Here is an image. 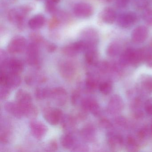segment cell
I'll return each mask as SVG.
<instances>
[{"instance_id": "9a60e30c", "label": "cell", "mask_w": 152, "mask_h": 152, "mask_svg": "<svg viewBox=\"0 0 152 152\" xmlns=\"http://www.w3.org/2000/svg\"><path fill=\"white\" fill-rule=\"evenodd\" d=\"M59 72L61 76L66 80H72L75 75V67L72 63L64 62L60 64Z\"/></svg>"}, {"instance_id": "60d3db41", "label": "cell", "mask_w": 152, "mask_h": 152, "mask_svg": "<svg viewBox=\"0 0 152 152\" xmlns=\"http://www.w3.org/2000/svg\"><path fill=\"white\" fill-rule=\"evenodd\" d=\"M55 4L56 3L51 0H48L46 3V8L47 10L50 13L55 12L56 10Z\"/></svg>"}, {"instance_id": "c3c4849f", "label": "cell", "mask_w": 152, "mask_h": 152, "mask_svg": "<svg viewBox=\"0 0 152 152\" xmlns=\"http://www.w3.org/2000/svg\"><path fill=\"white\" fill-rule=\"evenodd\" d=\"M56 50V46L53 44H49L48 46V50L49 52H53Z\"/></svg>"}, {"instance_id": "b9f144b4", "label": "cell", "mask_w": 152, "mask_h": 152, "mask_svg": "<svg viewBox=\"0 0 152 152\" xmlns=\"http://www.w3.org/2000/svg\"><path fill=\"white\" fill-rule=\"evenodd\" d=\"M0 141L2 144H7L9 141V134L7 132H3L0 136Z\"/></svg>"}, {"instance_id": "30bf717a", "label": "cell", "mask_w": 152, "mask_h": 152, "mask_svg": "<svg viewBox=\"0 0 152 152\" xmlns=\"http://www.w3.org/2000/svg\"><path fill=\"white\" fill-rule=\"evenodd\" d=\"M82 109L84 112H90L93 115L98 116L100 114V107L96 101L92 99L85 98L81 101Z\"/></svg>"}, {"instance_id": "5b68a950", "label": "cell", "mask_w": 152, "mask_h": 152, "mask_svg": "<svg viewBox=\"0 0 152 152\" xmlns=\"http://www.w3.org/2000/svg\"><path fill=\"white\" fill-rule=\"evenodd\" d=\"M124 107V103L121 96L114 95L108 102L107 111L111 114L116 115L121 113Z\"/></svg>"}, {"instance_id": "83f0119b", "label": "cell", "mask_w": 152, "mask_h": 152, "mask_svg": "<svg viewBox=\"0 0 152 152\" xmlns=\"http://www.w3.org/2000/svg\"><path fill=\"white\" fill-rule=\"evenodd\" d=\"M61 144L64 148H72L74 145V139L71 134H65L61 137Z\"/></svg>"}, {"instance_id": "74e56055", "label": "cell", "mask_w": 152, "mask_h": 152, "mask_svg": "<svg viewBox=\"0 0 152 152\" xmlns=\"http://www.w3.org/2000/svg\"><path fill=\"white\" fill-rule=\"evenodd\" d=\"M99 126L104 129H109L113 126L111 122L107 118H102L99 122Z\"/></svg>"}, {"instance_id": "7402d4cb", "label": "cell", "mask_w": 152, "mask_h": 152, "mask_svg": "<svg viewBox=\"0 0 152 152\" xmlns=\"http://www.w3.org/2000/svg\"><path fill=\"white\" fill-rule=\"evenodd\" d=\"M134 50V49L128 48L122 53L119 63L123 67L131 65Z\"/></svg>"}, {"instance_id": "f35d334b", "label": "cell", "mask_w": 152, "mask_h": 152, "mask_svg": "<svg viewBox=\"0 0 152 152\" xmlns=\"http://www.w3.org/2000/svg\"><path fill=\"white\" fill-rule=\"evenodd\" d=\"M115 122V124L122 127H126L128 125V122L125 117L122 116H119L116 117Z\"/></svg>"}, {"instance_id": "ab89813d", "label": "cell", "mask_w": 152, "mask_h": 152, "mask_svg": "<svg viewBox=\"0 0 152 152\" xmlns=\"http://www.w3.org/2000/svg\"><path fill=\"white\" fill-rule=\"evenodd\" d=\"M80 97V91L75 90L72 93L71 96V102L73 105H76Z\"/></svg>"}, {"instance_id": "1f68e13d", "label": "cell", "mask_w": 152, "mask_h": 152, "mask_svg": "<svg viewBox=\"0 0 152 152\" xmlns=\"http://www.w3.org/2000/svg\"><path fill=\"white\" fill-rule=\"evenodd\" d=\"M99 85L98 81L93 77H89L85 82L86 88L90 91L95 90L97 87H99Z\"/></svg>"}, {"instance_id": "4fadbf2b", "label": "cell", "mask_w": 152, "mask_h": 152, "mask_svg": "<svg viewBox=\"0 0 152 152\" xmlns=\"http://www.w3.org/2000/svg\"><path fill=\"white\" fill-rule=\"evenodd\" d=\"M50 97L53 98L59 106L64 105L68 98L66 91L62 88H57L51 90Z\"/></svg>"}, {"instance_id": "7bdbcfd3", "label": "cell", "mask_w": 152, "mask_h": 152, "mask_svg": "<svg viewBox=\"0 0 152 152\" xmlns=\"http://www.w3.org/2000/svg\"><path fill=\"white\" fill-rule=\"evenodd\" d=\"M129 0H116V6L119 8H124L129 4Z\"/></svg>"}, {"instance_id": "f6af8a7d", "label": "cell", "mask_w": 152, "mask_h": 152, "mask_svg": "<svg viewBox=\"0 0 152 152\" xmlns=\"http://www.w3.org/2000/svg\"><path fill=\"white\" fill-rule=\"evenodd\" d=\"M59 23V19L56 17L53 18L49 23V27L50 29H54L58 25Z\"/></svg>"}, {"instance_id": "ffe728a7", "label": "cell", "mask_w": 152, "mask_h": 152, "mask_svg": "<svg viewBox=\"0 0 152 152\" xmlns=\"http://www.w3.org/2000/svg\"><path fill=\"white\" fill-rule=\"evenodd\" d=\"M17 103L20 107L25 106L32 104V98L31 95L23 90L18 91L16 95Z\"/></svg>"}, {"instance_id": "d590c367", "label": "cell", "mask_w": 152, "mask_h": 152, "mask_svg": "<svg viewBox=\"0 0 152 152\" xmlns=\"http://www.w3.org/2000/svg\"><path fill=\"white\" fill-rule=\"evenodd\" d=\"M10 88L4 85H1L0 89V97L1 99H6L10 95Z\"/></svg>"}, {"instance_id": "836d02e7", "label": "cell", "mask_w": 152, "mask_h": 152, "mask_svg": "<svg viewBox=\"0 0 152 152\" xmlns=\"http://www.w3.org/2000/svg\"><path fill=\"white\" fill-rule=\"evenodd\" d=\"M143 18L148 25L152 26V10L147 9L143 14Z\"/></svg>"}, {"instance_id": "6da1fadb", "label": "cell", "mask_w": 152, "mask_h": 152, "mask_svg": "<svg viewBox=\"0 0 152 152\" xmlns=\"http://www.w3.org/2000/svg\"><path fill=\"white\" fill-rule=\"evenodd\" d=\"M30 10V8L27 6L13 9L9 13V20L18 25H20L23 23L25 18Z\"/></svg>"}, {"instance_id": "7dc6e473", "label": "cell", "mask_w": 152, "mask_h": 152, "mask_svg": "<svg viewBox=\"0 0 152 152\" xmlns=\"http://www.w3.org/2000/svg\"><path fill=\"white\" fill-rule=\"evenodd\" d=\"M145 62H146V64L148 66L152 68V54H151L146 58Z\"/></svg>"}, {"instance_id": "f546056e", "label": "cell", "mask_w": 152, "mask_h": 152, "mask_svg": "<svg viewBox=\"0 0 152 152\" xmlns=\"http://www.w3.org/2000/svg\"><path fill=\"white\" fill-rule=\"evenodd\" d=\"M98 88L101 93L107 95L110 94L112 91L113 85L111 82L106 81L99 83Z\"/></svg>"}, {"instance_id": "3957f363", "label": "cell", "mask_w": 152, "mask_h": 152, "mask_svg": "<svg viewBox=\"0 0 152 152\" xmlns=\"http://www.w3.org/2000/svg\"><path fill=\"white\" fill-rule=\"evenodd\" d=\"M81 38L80 40L86 44L87 49L96 48L99 39L97 32L93 29H86L82 33Z\"/></svg>"}, {"instance_id": "44dd1931", "label": "cell", "mask_w": 152, "mask_h": 152, "mask_svg": "<svg viewBox=\"0 0 152 152\" xmlns=\"http://www.w3.org/2000/svg\"><path fill=\"white\" fill-rule=\"evenodd\" d=\"M6 111L18 118H21L23 115V111L17 103L7 102L5 105Z\"/></svg>"}, {"instance_id": "d4e9b609", "label": "cell", "mask_w": 152, "mask_h": 152, "mask_svg": "<svg viewBox=\"0 0 152 152\" xmlns=\"http://www.w3.org/2000/svg\"><path fill=\"white\" fill-rule=\"evenodd\" d=\"M21 108L23 111V115L28 118L34 119L38 115V110L33 104H30L28 105L21 107Z\"/></svg>"}, {"instance_id": "bcb514c9", "label": "cell", "mask_w": 152, "mask_h": 152, "mask_svg": "<svg viewBox=\"0 0 152 152\" xmlns=\"http://www.w3.org/2000/svg\"><path fill=\"white\" fill-rule=\"evenodd\" d=\"M48 148L50 151H55L58 148V145L56 141H51L48 146Z\"/></svg>"}, {"instance_id": "7a4b0ae2", "label": "cell", "mask_w": 152, "mask_h": 152, "mask_svg": "<svg viewBox=\"0 0 152 152\" xmlns=\"http://www.w3.org/2000/svg\"><path fill=\"white\" fill-rule=\"evenodd\" d=\"M1 84L9 88H16L21 84V79L19 74L11 72H1Z\"/></svg>"}, {"instance_id": "f907efd6", "label": "cell", "mask_w": 152, "mask_h": 152, "mask_svg": "<svg viewBox=\"0 0 152 152\" xmlns=\"http://www.w3.org/2000/svg\"><path fill=\"white\" fill-rule=\"evenodd\" d=\"M51 1H53V2H55V3H58L60 0H51Z\"/></svg>"}, {"instance_id": "8992f818", "label": "cell", "mask_w": 152, "mask_h": 152, "mask_svg": "<svg viewBox=\"0 0 152 152\" xmlns=\"http://www.w3.org/2000/svg\"><path fill=\"white\" fill-rule=\"evenodd\" d=\"M87 47L86 44L81 40L66 45L63 49V52L68 56L73 57L83 51H85Z\"/></svg>"}, {"instance_id": "4316f807", "label": "cell", "mask_w": 152, "mask_h": 152, "mask_svg": "<svg viewBox=\"0 0 152 152\" xmlns=\"http://www.w3.org/2000/svg\"><path fill=\"white\" fill-rule=\"evenodd\" d=\"M152 133L150 128L148 129L147 127H145L140 129L138 132L137 133V139L139 141L140 143V142H143L147 140L152 136Z\"/></svg>"}, {"instance_id": "4dcf8cb0", "label": "cell", "mask_w": 152, "mask_h": 152, "mask_svg": "<svg viewBox=\"0 0 152 152\" xmlns=\"http://www.w3.org/2000/svg\"><path fill=\"white\" fill-rule=\"evenodd\" d=\"M51 90L47 88H37L35 91V96L39 100H42L50 96Z\"/></svg>"}, {"instance_id": "52a82bcc", "label": "cell", "mask_w": 152, "mask_h": 152, "mask_svg": "<svg viewBox=\"0 0 152 152\" xmlns=\"http://www.w3.org/2000/svg\"><path fill=\"white\" fill-rule=\"evenodd\" d=\"M27 41L25 38L22 36L14 38L8 46V50L11 54L21 53L25 48Z\"/></svg>"}, {"instance_id": "2e32d148", "label": "cell", "mask_w": 152, "mask_h": 152, "mask_svg": "<svg viewBox=\"0 0 152 152\" xmlns=\"http://www.w3.org/2000/svg\"><path fill=\"white\" fill-rule=\"evenodd\" d=\"M107 143L112 149L121 148L124 144V139L120 134L110 132L107 136Z\"/></svg>"}, {"instance_id": "f5cc1de1", "label": "cell", "mask_w": 152, "mask_h": 152, "mask_svg": "<svg viewBox=\"0 0 152 152\" xmlns=\"http://www.w3.org/2000/svg\"><path fill=\"white\" fill-rule=\"evenodd\" d=\"M106 1H112V0H105Z\"/></svg>"}, {"instance_id": "ee69618b", "label": "cell", "mask_w": 152, "mask_h": 152, "mask_svg": "<svg viewBox=\"0 0 152 152\" xmlns=\"http://www.w3.org/2000/svg\"><path fill=\"white\" fill-rule=\"evenodd\" d=\"M30 37H31V39L32 41L33 42L36 43V44L39 43V42H41L42 41V39L41 36H40L38 34H33Z\"/></svg>"}, {"instance_id": "816d5d0a", "label": "cell", "mask_w": 152, "mask_h": 152, "mask_svg": "<svg viewBox=\"0 0 152 152\" xmlns=\"http://www.w3.org/2000/svg\"><path fill=\"white\" fill-rule=\"evenodd\" d=\"M150 130H151V132H152V122H151V125H150Z\"/></svg>"}, {"instance_id": "7c38bea8", "label": "cell", "mask_w": 152, "mask_h": 152, "mask_svg": "<svg viewBox=\"0 0 152 152\" xmlns=\"http://www.w3.org/2000/svg\"><path fill=\"white\" fill-rule=\"evenodd\" d=\"M27 61L30 65L36 66L39 64V49L36 43L33 42L27 47Z\"/></svg>"}, {"instance_id": "e575fe53", "label": "cell", "mask_w": 152, "mask_h": 152, "mask_svg": "<svg viewBox=\"0 0 152 152\" xmlns=\"http://www.w3.org/2000/svg\"><path fill=\"white\" fill-rule=\"evenodd\" d=\"M134 4L138 9H145L149 4V0H134Z\"/></svg>"}, {"instance_id": "5bb4252c", "label": "cell", "mask_w": 152, "mask_h": 152, "mask_svg": "<svg viewBox=\"0 0 152 152\" xmlns=\"http://www.w3.org/2000/svg\"><path fill=\"white\" fill-rule=\"evenodd\" d=\"M30 126L32 134L38 139L42 138L48 131L47 126L38 121H33L30 123Z\"/></svg>"}, {"instance_id": "277c9868", "label": "cell", "mask_w": 152, "mask_h": 152, "mask_svg": "<svg viewBox=\"0 0 152 152\" xmlns=\"http://www.w3.org/2000/svg\"><path fill=\"white\" fill-rule=\"evenodd\" d=\"M137 15L132 12H125L121 14L117 18V23L123 28L132 27L137 21Z\"/></svg>"}, {"instance_id": "681fc988", "label": "cell", "mask_w": 152, "mask_h": 152, "mask_svg": "<svg viewBox=\"0 0 152 152\" xmlns=\"http://www.w3.org/2000/svg\"><path fill=\"white\" fill-rule=\"evenodd\" d=\"M25 81L26 83L28 84V85H31L32 83V78L30 76L26 77L25 79Z\"/></svg>"}, {"instance_id": "8fae6325", "label": "cell", "mask_w": 152, "mask_h": 152, "mask_svg": "<svg viewBox=\"0 0 152 152\" xmlns=\"http://www.w3.org/2000/svg\"><path fill=\"white\" fill-rule=\"evenodd\" d=\"M148 31L145 26H140L136 27L133 31L131 35L132 41L136 44L143 43L147 39Z\"/></svg>"}, {"instance_id": "8d00e7d4", "label": "cell", "mask_w": 152, "mask_h": 152, "mask_svg": "<svg viewBox=\"0 0 152 152\" xmlns=\"http://www.w3.org/2000/svg\"><path fill=\"white\" fill-rule=\"evenodd\" d=\"M144 109L147 113L152 115V98L148 99L145 101Z\"/></svg>"}, {"instance_id": "603a6c76", "label": "cell", "mask_w": 152, "mask_h": 152, "mask_svg": "<svg viewBox=\"0 0 152 152\" xmlns=\"http://www.w3.org/2000/svg\"><path fill=\"white\" fill-rule=\"evenodd\" d=\"M45 23V18L42 15H37L32 18L28 22L29 27L33 30H37L42 27Z\"/></svg>"}, {"instance_id": "d6986e66", "label": "cell", "mask_w": 152, "mask_h": 152, "mask_svg": "<svg viewBox=\"0 0 152 152\" xmlns=\"http://www.w3.org/2000/svg\"><path fill=\"white\" fill-rule=\"evenodd\" d=\"M85 60L88 64L97 66L99 63V56L96 48H90L85 50Z\"/></svg>"}, {"instance_id": "e0dca14e", "label": "cell", "mask_w": 152, "mask_h": 152, "mask_svg": "<svg viewBox=\"0 0 152 152\" xmlns=\"http://www.w3.org/2000/svg\"><path fill=\"white\" fill-rule=\"evenodd\" d=\"M100 17L102 22L107 24L113 23L116 18L115 11L111 7L105 8L101 11Z\"/></svg>"}, {"instance_id": "cb8c5ba5", "label": "cell", "mask_w": 152, "mask_h": 152, "mask_svg": "<svg viewBox=\"0 0 152 152\" xmlns=\"http://www.w3.org/2000/svg\"><path fill=\"white\" fill-rule=\"evenodd\" d=\"M126 147L129 152H136L139 149L140 143L137 138L130 135L127 137L126 139Z\"/></svg>"}, {"instance_id": "ac0fdd59", "label": "cell", "mask_w": 152, "mask_h": 152, "mask_svg": "<svg viewBox=\"0 0 152 152\" xmlns=\"http://www.w3.org/2000/svg\"><path fill=\"white\" fill-rule=\"evenodd\" d=\"M139 91L142 94L152 93V76L144 75L140 82Z\"/></svg>"}, {"instance_id": "484cf974", "label": "cell", "mask_w": 152, "mask_h": 152, "mask_svg": "<svg viewBox=\"0 0 152 152\" xmlns=\"http://www.w3.org/2000/svg\"><path fill=\"white\" fill-rule=\"evenodd\" d=\"M121 47L119 43L113 42L109 44L107 50V55L111 57H115L121 53Z\"/></svg>"}, {"instance_id": "d6a6232c", "label": "cell", "mask_w": 152, "mask_h": 152, "mask_svg": "<svg viewBox=\"0 0 152 152\" xmlns=\"http://www.w3.org/2000/svg\"><path fill=\"white\" fill-rule=\"evenodd\" d=\"M97 66L99 71L103 73L112 72V64H110L107 61H102L100 63L99 62Z\"/></svg>"}, {"instance_id": "ba28073f", "label": "cell", "mask_w": 152, "mask_h": 152, "mask_svg": "<svg viewBox=\"0 0 152 152\" xmlns=\"http://www.w3.org/2000/svg\"><path fill=\"white\" fill-rule=\"evenodd\" d=\"M43 115L48 123L52 125H56L63 118V113L59 109L48 108L44 111Z\"/></svg>"}, {"instance_id": "db71d44e", "label": "cell", "mask_w": 152, "mask_h": 152, "mask_svg": "<svg viewBox=\"0 0 152 152\" xmlns=\"http://www.w3.org/2000/svg\"><path fill=\"white\" fill-rule=\"evenodd\" d=\"M150 48H152V42H151V47H150Z\"/></svg>"}, {"instance_id": "f1b7e54d", "label": "cell", "mask_w": 152, "mask_h": 152, "mask_svg": "<svg viewBox=\"0 0 152 152\" xmlns=\"http://www.w3.org/2000/svg\"><path fill=\"white\" fill-rule=\"evenodd\" d=\"M82 136L85 140L91 141L95 137V130L91 127H87L82 130Z\"/></svg>"}, {"instance_id": "9c48e42d", "label": "cell", "mask_w": 152, "mask_h": 152, "mask_svg": "<svg viewBox=\"0 0 152 152\" xmlns=\"http://www.w3.org/2000/svg\"><path fill=\"white\" fill-rule=\"evenodd\" d=\"M93 7L90 4L85 2L78 3L74 8V13L76 16L86 18L91 16L93 13Z\"/></svg>"}]
</instances>
